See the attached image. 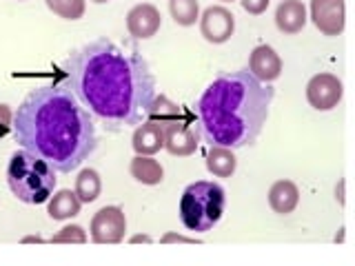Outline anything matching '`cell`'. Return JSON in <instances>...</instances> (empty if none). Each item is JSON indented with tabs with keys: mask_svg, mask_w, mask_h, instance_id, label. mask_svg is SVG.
Wrapping results in <instances>:
<instances>
[{
	"mask_svg": "<svg viewBox=\"0 0 355 266\" xmlns=\"http://www.w3.org/2000/svg\"><path fill=\"white\" fill-rule=\"evenodd\" d=\"M164 244H169V242H196L191 238H184V236H178V233H166V236L162 238Z\"/></svg>",
	"mask_w": 355,
	"mask_h": 266,
	"instance_id": "484cf974",
	"label": "cell"
},
{
	"mask_svg": "<svg viewBox=\"0 0 355 266\" xmlns=\"http://www.w3.org/2000/svg\"><path fill=\"white\" fill-rule=\"evenodd\" d=\"M273 96V87L260 82L249 71L216 78L196 105L200 136L209 147H251L269 120Z\"/></svg>",
	"mask_w": 355,
	"mask_h": 266,
	"instance_id": "3957f363",
	"label": "cell"
},
{
	"mask_svg": "<svg viewBox=\"0 0 355 266\" xmlns=\"http://www.w3.org/2000/svg\"><path fill=\"white\" fill-rule=\"evenodd\" d=\"M22 242H42V238H38V236H29V238H25Z\"/></svg>",
	"mask_w": 355,
	"mask_h": 266,
	"instance_id": "83f0119b",
	"label": "cell"
},
{
	"mask_svg": "<svg viewBox=\"0 0 355 266\" xmlns=\"http://www.w3.org/2000/svg\"><path fill=\"white\" fill-rule=\"evenodd\" d=\"M169 14L175 25L191 27L200 18V5L198 0H169Z\"/></svg>",
	"mask_w": 355,
	"mask_h": 266,
	"instance_id": "ffe728a7",
	"label": "cell"
},
{
	"mask_svg": "<svg viewBox=\"0 0 355 266\" xmlns=\"http://www.w3.org/2000/svg\"><path fill=\"white\" fill-rule=\"evenodd\" d=\"M344 96V85L333 73H318L306 85V100L315 111H333Z\"/></svg>",
	"mask_w": 355,
	"mask_h": 266,
	"instance_id": "52a82bcc",
	"label": "cell"
},
{
	"mask_svg": "<svg viewBox=\"0 0 355 266\" xmlns=\"http://www.w3.org/2000/svg\"><path fill=\"white\" fill-rule=\"evenodd\" d=\"M164 129V149L169 151L173 158H189L198 151L200 144V131L193 129L187 120H173L166 122Z\"/></svg>",
	"mask_w": 355,
	"mask_h": 266,
	"instance_id": "30bf717a",
	"label": "cell"
},
{
	"mask_svg": "<svg viewBox=\"0 0 355 266\" xmlns=\"http://www.w3.org/2000/svg\"><path fill=\"white\" fill-rule=\"evenodd\" d=\"M131 147L136 155H155L164 149V129L158 122L144 120L136 127L131 138Z\"/></svg>",
	"mask_w": 355,
	"mask_h": 266,
	"instance_id": "4fadbf2b",
	"label": "cell"
},
{
	"mask_svg": "<svg viewBox=\"0 0 355 266\" xmlns=\"http://www.w3.org/2000/svg\"><path fill=\"white\" fill-rule=\"evenodd\" d=\"M249 73L260 82H275L282 73V58L269 44H258L249 55Z\"/></svg>",
	"mask_w": 355,
	"mask_h": 266,
	"instance_id": "7c38bea8",
	"label": "cell"
},
{
	"mask_svg": "<svg viewBox=\"0 0 355 266\" xmlns=\"http://www.w3.org/2000/svg\"><path fill=\"white\" fill-rule=\"evenodd\" d=\"M53 244H85L87 242V231L78 224L62 227L55 236L51 238Z\"/></svg>",
	"mask_w": 355,
	"mask_h": 266,
	"instance_id": "603a6c76",
	"label": "cell"
},
{
	"mask_svg": "<svg viewBox=\"0 0 355 266\" xmlns=\"http://www.w3.org/2000/svg\"><path fill=\"white\" fill-rule=\"evenodd\" d=\"M311 20L324 36H340L347 27V3L344 0H311Z\"/></svg>",
	"mask_w": 355,
	"mask_h": 266,
	"instance_id": "ba28073f",
	"label": "cell"
},
{
	"mask_svg": "<svg viewBox=\"0 0 355 266\" xmlns=\"http://www.w3.org/2000/svg\"><path fill=\"white\" fill-rule=\"evenodd\" d=\"M207 169L216 177H231L238 169V160H236V155H233V149L211 144L207 151Z\"/></svg>",
	"mask_w": 355,
	"mask_h": 266,
	"instance_id": "ac0fdd59",
	"label": "cell"
},
{
	"mask_svg": "<svg viewBox=\"0 0 355 266\" xmlns=\"http://www.w3.org/2000/svg\"><path fill=\"white\" fill-rule=\"evenodd\" d=\"M92 3H96V5H105V3H109V0H92Z\"/></svg>",
	"mask_w": 355,
	"mask_h": 266,
	"instance_id": "f1b7e54d",
	"label": "cell"
},
{
	"mask_svg": "<svg viewBox=\"0 0 355 266\" xmlns=\"http://www.w3.org/2000/svg\"><path fill=\"white\" fill-rule=\"evenodd\" d=\"M49 206H47V213L51 220H69V218H76L80 213V206L83 202L78 200L76 191L71 188H60L58 193H51V197L47 200Z\"/></svg>",
	"mask_w": 355,
	"mask_h": 266,
	"instance_id": "e0dca14e",
	"label": "cell"
},
{
	"mask_svg": "<svg viewBox=\"0 0 355 266\" xmlns=\"http://www.w3.org/2000/svg\"><path fill=\"white\" fill-rule=\"evenodd\" d=\"M180 107H178L175 103H171L169 98L166 96H155L153 98V103H151V107H149V114H147V118L151 120V122H158V125H166V122H173V120H178L180 118Z\"/></svg>",
	"mask_w": 355,
	"mask_h": 266,
	"instance_id": "44dd1931",
	"label": "cell"
},
{
	"mask_svg": "<svg viewBox=\"0 0 355 266\" xmlns=\"http://www.w3.org/2000/svg\"><path fill=\"white\" fill-rule=\"evenodd\" d=\"M198 20H200V33L211 44H225L227 40H231L233 31H236V16L222 5L207 7Z\"/></svg>",
	"mask_w": 355,
	"mask_h": 266,
	"instance_id": "9c48e42d",
	"label": "cell"
},
{
	"mask_svg": "<svg viewBox=\"0 0 355 266\" xmlns=\"http://www.w3.org/2000/svg\"><path fill=\"white\" fill-rule=\"evenodd\" d=\"M67 87L109 131L138 127L155 98V78L136 49L98 38L60 64Z\"/></svg>",
	"mask_w": 355,
	"mask_h": 266,
	"instance_id": "6da1fadb",
	"label": "cell"
},
{
	"mask_svg": "<svg viewBox=\"0 0 355 266\" xmlns=\"http://www.w3.org/2000/svg\"><path fill=\"white\" fill-rule=\"evenodd\" d=\"M129 173L133 180H138L140 184L155 186L164 180V169L162 164L153 158V155H136L129 164Z\"/></svg>",
	"mask_w": 355,
	"mask_h": 266,
	"instance_id": "2e32d148",
	"label": "cell"
},
{
	"mask_svg": "<svg viewBox=\"0 0 355 266\" xmlns=\"http://www.w3.org/2000/svg\"><path fill=\"white\" fill-rule=\"evenodd\" d=\"M162 27V16L155 5L140 3L127 14V31L138 40H149Z\"/></svg>",
	"mask_w": 355,
	"mask_h": 266,
	"instance_id": "8fae6325",
	"label": "cell"
},
{
	"mask_svg": "<svg viewBox=\"0 0 355 266\" xmlns=\"http://www.w3.org/2000/svg\"><path fill=\"white\" fill-rule=\"evenodd\" d=\"M14 136L53 171L71 173L96 151V125L64 82L36 87L14 114Z\"/></svg>",
	"mask_w": 355,
	"mask_h": 266,
	"instance_id": "7a4b0ae2",
	"label": "cell"
},
{
	"mask_svg": "<svg viewBox=\"0 0 355 266\" xmlns=\"http://www.w3.org/2000/svg\"><path fill=\"white\" fill-rule=\"evenodd\" d=\"M242 3V9L247 11L251 16H262L266 9H269V3L271 0H240Z\"/></svg>",
	"mask_w": 355,
	"mask_h": 266,
	"instance_id": "cb8c5ba5",
	"label": "cell"
},
{
	"mask_svg": "<svg viewBox=\"0 0 355 266\" xmlns=\"http://www.w3.org/2000/svg\"><path fill=\"white\" fill-rule=\"evenodd\" d=\"M44 3H47L49 11L64 20H80L87 9L85 0H44Z\"/></svg>",
	"mask_w": 355,
	"mask_h": 266,
	"instance_id": "7402d4cb",
	"label": "cell"
},
{
	"mask_svg": "<svg viewBox=\"0 0 355 266\" xmlns=\"http://www.w3.org/2000/svg\"><path fill=\"white\" fill-rule=\"evenodd\" d=\"M131 242H151V238L149 236H133Z\"/></svg>",
	"mask_w": 355,
	"mask_h": 266,
	"instance_id": "4316f807",
	"label": "cell"
},
{
	"mask_svg": "<svg viewBox=\"0 0 355 266\" xmlns=\"http://www.w3.org/2000/svg\"><path fill=\"white\" fill-rule=\"evenodd\" d=\"M300 202V188L291 180H277L269 188V206L280 215L293 213Z\"/></svg>",
	"mask_w": 355,
	"mask_h": 266,
	"instance_id": "9a60e30c",
	"label": "cell"
},
{
	"mask_svg": "<svg viewBox=\"0 0 355 266\" xmlns=\"http://www.w3.org/2000/svg\"><path fill=\"white\" fill-rule=\"evenodd\" d=\"M222 3H233V0H222Z\"/></svg>",
	"mask_w": 355,
	"mask_h": 266,
	"instance_id": "f546056e",
	"label": "cell"
},
{
	"mask_svg": "<svg viewBox=\"0 0 355 266\" xmlns=\"http://www.w3.org/2000/svg\"><path fill=\"white\" fill-rule=\"evenodd\" d=\"M7 182L11 193L25 204H42L51 197L55 182V171L40 160L38 155L29 153L27 149L11 153L7 164Z\"/></svg>",
	"mask_w": 355,
	"mask_h": 266,
	"instance_id": "277c9868",
	"label": "cell"
},
{
	"mask_svg": "<svg viewBox=\"0 0 355 266\" xmlns=\"http://www.w3.org/2000/svg\"><path fill=\"white\" fill-rule=\"evenodd\" d=\"M227 193L218 182L198 180L189 184L180 197V220L187 231L207 233L225 215Z\"/></svg>",
	"mask_w": 355,
	"mask_h": 266,
	"instance_id": "5b68a950",
	"label": "cell"
},
{
	"mask_svg": "<svg viewBox=\"0 0 355 266\" xmlns=\"http://www.w3.org/2000/svg\"><path fill=\"white\" fill-rule=\"evenodd\" d=\"M127 233V218L120 206H103L92 218L89 236L96 244H120Z\"/></svg>",
	"mask_w": 355,
	"mask_h": 266,
	"instance_id": "8992f818",
	"label": "cell"
},
{
	"mask_svg": "<svg viewBox=\"0 0 355 266\" xmlns=\"http://www.w3.org/2000/svg\"><path fill=\"white\" fill-rule=\"evenodd\" d=\"M306 7L302 0H282L275 9V27L286 36H295L306 25Z\"/></svg>",
	"mask_w": 355,
	"mask_h": 266,
	"instance_id": "5bb4252c",
	"label": "cell"
},
{
	"mask_svg": "<svg viewBox=\"0 0 355 266\" xmlns=\"http://www.w3.org/2000/svg\"><path fill=\"white\" fill-rule=\"evenodd\" d=\"M73 191L83 204H92L103 193V180H100V173L96 169H83L76 177V186Z\"/></svg>",
	"mask_w": 355,
	"mask_h": 266,
	"instance_id": "d6986e66",
	"label": "cell"
},
{
	"mask_svg": "<svg viewBox=\"0 0 355 266\" xmlns=\"http://www.w3.org/2000/svg\"><path fill=\"white\" fill-rule=\"evenodd\" d=\"M14 114H11V107L9 105H0V138L7 136V131L14 127Z\"/></svg>",
	"mask_w": 355,
	"mask_h": 266,
	"instance_id": "d4e9b609",
	"label": "cell"
}]
</instances>
